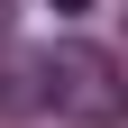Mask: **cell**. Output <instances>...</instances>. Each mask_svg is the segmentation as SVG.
Instances as JSON below:
<instances>
[{
  "label": "cell",
  "instance_id": "2",
  "mask_svg": "<svg viewBox=\"0 0 128 128\" xmlns=\"http://www.w3.org/2000/svg\"><path fill=\"white\" fill-rule=\"evenodd\" d=\"M82 9H92V0H55V18H82Z\"/></svg>",
  "mask_w": 128,
  "mask_h": 128
},
{
  "label": "cell",
  "instance_id": "1",
  "mask_svg": "<svg viewBox=\"0 0 128 128\" xmlns=\"http://www.w3.org/2000/svg\"><path fill=\"white\" fill-rule=\"evenodd\" d=\"M37 101H55L64 119H82V128H110L128 110L119 55H101V46H46L37 55Z\"/></svg>",
  "mask_w": 128,
  "mask_h": 128
}]
</instances>
